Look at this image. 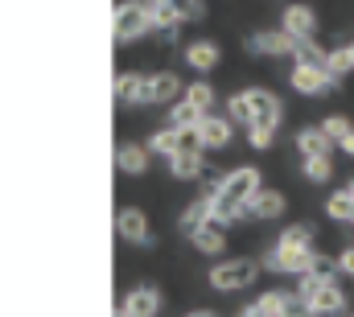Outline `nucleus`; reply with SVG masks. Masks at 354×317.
Returning a JSON list of instances; mask_svg holds the SVG:
<instances>
[{"instance_id": "f8f14e48", "label": "nucleus", "mask_w": 354, "mask_h": 317, "mask_svg": "<svg viewBox=\"0 0 354 317\" xmlns=\"http://www.w3.org/2000/svg\"><path fill=\"white\" fill-rule=\"evenodd\" d=\"M218 58H223V50H218V42H210V37H198V42H185V46H181V62H185L194 75H210V71L218 66Z\"/></svg>"}, {"instance_id": "ddd939ff", "label": "nucleus", "mask_w": 354, "mask_h": 317, "mask_svg": "<svg viewBox=\"0 0 354 317\" xmlns=\"http://www.w3.org/2000/svg\"><path fill=\"white\" fill-rule=\"evenodd\" d=\"M198 132H202V149L214 153V149H227V145L235 141V120H231L227 111H210V116L198 124Z\"/></svg>"}, {"instance_id": "c85d7f7f", "label": "nucleus", "mask_w": 354, "mask_h": 317, "mask_svg": "<svg viewBox=\"0 0 354 317\" xmlns=\"http://www.w3.org/2000/svg\"><path fill=\"white\" fill-rule=\"evenodd\" d=\"M301 173H305L309 181L326 185V181H334V157H305L301 161Z\"/></svg>"}, {"instance_id": "a878e982", "label": "nucleus", "mask_w": 354, "mask_h": 317, "mask_svg": "<svg viewBox=\"0 0 354 317\" xmlns=\"http://www.w3.org/2000/svg\"><path fill=\"white\" fill-rule=\"evenodd\" d=\"M202 120H206V111H198L189 99H177L169 107V128H198Z\"/></svg>"}, {"instance_id": "cd10ccee", "label": "nucleus", "mask_w": 354, "mask_h": 317, "mask_svg": "<svg viewBox=\"0 0 354 317\" xmlns=\"http://www.w3.org/2000/svg\"><path fill=\"white\" fill-rule=\"evenodd\" d=\"M276 243H280V247H317V235H313L309 223H288Z\"/></svg>"}, {"instance_id": "423d86ee", "label": "nucleus", "mask_w": 354, "mask_h": 317, "mask_svg": "<svg viewBox=\"0 0 354 317\" xmlns=\"http://www.w3.org/2000/svg\"><path fill=\"white\" fill-rule=\"evenodd\" d=\"M248 54L252 58H292L297 37H288L280 25L276 29H256V33H248Z\"/></svg>"}, {"instance_id": "72a5a7b5", "label": "nucleus", "mask_w": 354, "mask_h": 317, "mask_svg": "<svg viewBox=\"0 0 354 317\" xmlns=\"http://www.w3.org/2000/svg\"><path fill=\"white\" fill-rule=\"evenodd\" d=\"M239 317H272V314H268L260 301H252V305H243V309H239Z\"/></svg>"}, {"instance_id": "2f4dec72", "label": "nucleus", "mask_w": 354, "mask_h": 317, "mask_svg": "<svg viewBox=\"0 0 354 317\" xmlns=\"http://www.w3.org/2000/svg\"><path fill=\"white\" fill-rule=\"evenodd\" d=\"M248 145L256 149V153H264L276 145V124H248Z\"/></svg>"}, {"instance_id": "4c0bfd02", "label": "nucleus", "mask_w": 354, "mask_h": 317, "mask_svg": "<svg viewBox=\"0 0 354 317\" xmlns=\"http://www.w3.org/2000/svg\"><path fill=\"white\" fill-rule=\"evenodd\" d=\"M346 46H351V54H354V42H346Z\"/></svg>"}, {"instance_id": "c9c22d12", "label": "nucleus", "mask_w": 354, "mask_h": 317, "mask_svg": "<svg viewBox=\"0 0 354 317\" xmlns=\"http://www.w3.org/2000/svg\"><path fill=\"white\" fill-rule=\"evenodd\" d=\"M346 190H351V194H354V177H351V181H346Z\"/></svg>"}, {"instance_id": "0eeeda50", "label": "nucleus", "mask_w": 354, "mask_h": 317, "mask_svg": "<svg viewBox=\"0 0 354 317\" xmlns=\"http://www.w3.org/2000/svg\"><path fill=\"white\" fill-rule=\"evenodd\" d=\"M301 301L309 305V314H313V317L346 314V289L338 284V276H334V280H326V284H317V289H313V293H305Z\"/></svg>"}, {"instance_id": "bb28decb", "label": "nucleus", "mask_w": 354, "mask_h": 317, "mask_svg": "<svg viewBox=\"0 0 354 317\" xmlns=\"http://www.w3.org/2000/svg\"><path fill=\"white\" fill-rule=\"evenodd\" d=\"M181 99H189V103H194L198 111H206V116L214 111V87H210L206 79H194V82H185V95H181Z\"/></svg>"}, {"instance_id": "6e6552de", "label": "nucleus", "mask_w": 354, "mask_h": 317, "mask_svg": "<svg viewBox=\"0 0 354 317\" xmlns=\"http://www.w3.org/2000/svg\"><path fill=\"white\" fill-rule=\"evenodd\" d=\"M145 4L153 8V17H157L161 29H174V25H185V21H198V17L206 12L202 0H145Z\"/></svg>"}, {"instance_id": "6ab92c4d", "label": "nucleus", "mask_w": 354, "mask_h": 317, "mask_svg": "<svg viewBox=\"0 0 354 317\" xmlns=\"http://www.w3.org/2000/svg\"><path fill=\"white\" fill-rule=\"evenodd\" d=\"M145 79L149 75H140V71H120L115 75V103L120 107H128V103L140 107L145 103Z\"/></svg>"}, {"instance_id": "f3484780", "label": "nucleus", "mask_w": 354, "mask_h": 317, "mask_svg": "<svg viewBox=\"0 0 354 317\" xmlns=\"http://www.w3.org/2000/svg\"><path fill=\"white\" fill-rule=\"evenodd\" d=\"M284 210H288L284 194H280V190H268V185L252 198V202H248V219H252V223H276Z\"/></svg>"}, {"instance_id": "f257e3e1", "label": "nucleus", "mask_w": 354, "mask_h": 317, "mask_svg": "<svg viewBox=\"0 0 354 317\" xmlns=\"http://www.w3.org/2000/svg\"><path fill=\"white\" fill-rule=\"evenodd\" d=\"M235 124H284V99L276 95V91H264V87H243V91H235L231 99H227V107H223Z\"/></svg>"}, {"instance_id": "2eb2a0df", "label": "nucleus", "mask_w": 354, "mask_h": 317, "mask_svg": "<svg viewBox=\"0 0 354 317\" xmlns=\"http://www.w3.org/2000/svg\"><path fill=\"white\" fill-rule=\"evenodd\" d=\"M260 305H264L272 317H313L297 289H268L264 297H260Z\"/></svg>"}, {"instance_id": "20e7f679", "label": "nucleus", "mask_w": 354, "mask_h": 317, "mask_svg": "<svg viewBox=\"0 0 354 317\" xmlns=\"http://www.w3.org/2000/svg\"><path fill=\"white\" fill-rule=\"evenodd\" d=\"M264 268H260V260H243V255H231V260H218L210 272H206V284L214 289V293H243V289H252L256 284V276H260Z\"/></svg>"}, {"instance_id": "f704fd0d", "label": "nucleus", "mask_w": 354, "mask_h": 317, "mask_svg": "<svg viewBox=\"0 0 354 317\" xmlns=\"http://www.w3.org/2000/svg\"><path fill=\"white\" fill-rule=\"evenodd\" d=\"M185 317H218V314H214V309H189Z\"/></svg>"}, {"instance_id": "393cba45", "label": "nucleus", "mask_w": 354, "mask_h": 317, "mask_svg": "<svg viewBox=\"0 0 354 317\" xmlns=\"http://www.w3.org/2000/svg\"><path fill=\"white\" fill-rule=\"evenodd\" d=\"M326 215H330V223H351L354 227V194L351 190H334L326 198Z\"/></svg>"}, {"instance_id": "473e14b6", "label": "nucleus", "mask_w": 354, "mask_h": 317, "mask_svg": "<svg viewBox=\"0 0 354 317\" xmlns=\"http://www.w3.org/2000/svg\"><path fill=\"white\" fill-rule=\"evenodd\" d=\"M334 264H338V276H351V280H354V243L338 251V260H334Z\"/></svg>"}, {"instance_id": "dca6fc26", "label": "nucleus", "mask_w": 354, "mask_h": 317, "mask_svg": "<svg viewBox=\"0 0 354 317\" xmlns=\"http://www.w3.org/2000/svg\"><path fill=\"white\" fill-rule=\"evenodd\" d=\"M292 149L301 153V161L305 157H334V141H330V132L322 128V124H309V128H301L297 132V141H292Z\"/></svg>"}, {"instance_id": "7ed1b4c3", "label": "nucleus", "mask_w": 354, "mask_h": 317, "mask_svg": "<svg viewBox=\"0 0 354 317\" xmlns=\"http://www.w3.org/2000/svg\"><path fill=\"white\" fill-rule=\"evenodd\" d=\"M322 264H326V255L317 247H280V243H272L260 255V268L272 272V276H305Z\"/></svg>"}, {"instance_id": "c756f323", "label": "nucleus", "mask_w": 354, "mask_h": 317, "mask_svg": "<svg viewBox=\"0 0 354 317\" xmlns=\"http://www.w3.org/2000/svg\"><path fill=\"white\" fill-rule=\"evenodd\" d=\"M326 66H330V75L346 79V75L354 71V54H351V46H334V50L326 54Z\"/></svg>"}, {"instance_id": "4be33fe9", "label": "nucleus", "mask_w": 354, "mask_h": 317, "mask_svg": "<svg viewBox=\"0 0 354 317\" xmlns=\"http://www.w3.org/2000/svg\"><path fill=\"white\" fill-rule=\"evenodd\" d=\"M206 223H214V210H210V198H206V194H198V198L181 210L177 227H181V231H185V239H189L198 227H206Z\"/></svg>"}, {"instance_id": "f03ea898", "label": "nucleus", "mask_w": 354, "mask_h": 317, "mask_svg": "<svg viewBox=\"0 0 354 317\" xmlns=\"http://www.w3.org/2000/svg\"><path fill=\"white\" fill-rule=\"evenodd\" d=\"M149 33H161L153 8H149L145 0H120V4H115V21H111V37H115V46L140 42V37H149Z\"/></svg>"}, {"instance_id": "1a4fd4ad", "label": "nucleus", "mask_w": 354, "mask_h": 317, "mask_svg": "<svg viewBox=\"0 0 354 317\" xmlns=\"http://www.w3.org/2000/svg\"><path fill=\"white\" fill-rule=\"evenodd\" d=\"M115 235L132 247H153V227L140 206H120L115 210Z\"/></svg>"}, {"instance_id": "aec40b11", "label": "nucleus", "mask_w": 354, "mask_h": 317, "mask_svg": "<svg viewBox=\"0 0 354 317\" xmlns=\"http://www.w3.org/2000/svg\"><path fill=\"white\" fill-rule=\"evenodd\" d=\"M189 243H194L198 255H223V251H227V227L206 223V227H198V231L189 235Z\"/></svg>"}, {"instance_id": "e433bc0d", "label": "nucleus", "mask_w": 354, "mask_h": 317, "mask_svg": "<svg viewBox=\"0 0 354 317\" xmlns=\"http://www.w3.org/2000/svg\"><path fill=\"white\" fill-rule=\"evenodd\" d=\"M115 317H128V314H124V309H115Z\"/></svg>"}, {"instance_id": "5701e85b", "label": "nucleus", "mask_w": 354, "mask_h": 317, "mask_svg": "<svg viewBox=\"0 0 354 317\" xmlns=\"http://www.w3.org/2000/svg\"><path fill=\"white\" fill-rule=\"evenodd\" d=\"M145 145H149V153H153V157L174 161L177 153H181V128H169V124H165V128H157Z\"/></svg>"}, {"instance_id": "9b49d317", "label": "nucleus", "mask_w": 354, "mask_h": 317, "mask_svg": "<svg viewBox=\"0 0 354 317\" xmlns=\"http://www.w3.org/2000/svg\"><path fill=\"white\" fill-rule=\"evenodd\" d=\"M280 29L288 33V37H297V42H309V37H317V8L313 4H288L284 12H280Z\"/></svg>"}, {"instance_id": "b1692460", "label": "nucleus", "mask_w": 354, "mask_h": 317, "mask_svg": "<svg viewBox=\"0 0 354 317\" xmlns=\"http://www.w3.org/2000/svg\"><path fill=\"white\" fill-rule=\"evenodd\" d=\"M322 128L330 132V141H334L346 157H354V124L346 120V116H326V120H322Z\"/></svg>"}, {"instance_id": "39448f33", "label": "nucleus", "mask_w": 354, "mask_h": 317, "mask_svg": "<svg viewBox=\"0 0 354 317\" xmlns=\"http://www.w3.org/2000/svg\"><path fill=\"white\" fill-rule=\"evenodd\" d=\"M288 87L297 91V95H309V99H317V95H334L342 79L338 75H330V66H309V62H292V71H288Z\"/></svg>"}, {"instance_id": "a211bd4d", "label": "nucleus", "mask_w": 354, "mask_h": 317, "mask_svg": "<svg viewBox=\"0 0 354 317\" xmlns=\"http://www.w3.org/2000/svg\"><path fill=\"white\" fill-rule=\"evenodd\" d=\"M149 161H153L149 145H136V141H120V145H115V169H120V173L140 177V173L149 169Z\"/></svg>"}, {"instance_id": "7c9ffc66", "label": "nucleus", "mask_w": 354, "mask_h": 317, "mask_svg": "<svg viewBox=\"0 0 354 317\" xmlns=\"http://www.w3.org/2000/svg\"><path fill=\"white\" fill-rule=\"evenodd\" d=\"M326 46H317V37H309V42H297V62H309V66H326Z\"/></svg>"}, {"instance_id": "9d476101", "label": "nucleus", "mask_w": 354, "mask_h": 317, "mask_svg": "<svg viewBox=\"0 0 354 317\" xmlns=\"http://www.w3.org/2000/svg\"><path fill=\"white\" fill-rule=\"evenodd\" d=\"M120 309H124L128 317H161L165 297H161V289H157V284H132V289L124 293Z\"/></svg>"}, {"instance_id": "4468645a", "label": "nucleus", "mask_w": 354, "mask_h": 317, "mask_svg": "<svg viewBox=\"0 0 354 317\" xmlns=\"http://www.w3.org/2000/svg\"><path fill=\"white\" fill-rule=\"evenodd\" d=\"M181 95H185V82L177 79L174 71H153L145 79V103H169L174 107Z\"/></svg>"}, {"instance_id": "58836bf2", "label": "nucleus", "mask_w": 354, "mask_h": 317, "mask_svg": "<svg viewBox=\"0 0 354 317\" xmlns=\"http://www.w3.org/2000/svg\"><path fill=\"white\" fill-rule=\"evenodd\" d=\"M351 317H354V314H351Z\"/></svg>"}, {"instance_id": "412c9836", "label": "nucleus", "mask_w": 354, "mask_h": 317, "mask_svg": "<svg viewBox=\"0 0 354 317\" xmlns=\"http://www.w3.org/2000/svg\"><path fill=\"white\" fill-rule=\"evenodd\" d=\"M169 165V177L177 181H198V177H206L210 169H206V153H177L174 161H165Z\"/></svg>"}]
</instances>
